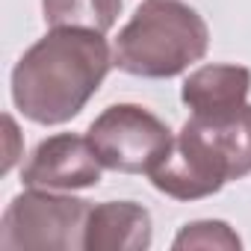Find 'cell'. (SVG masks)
<instances>
[{
    "label": "cell",
    "instance_id": "1",
    "mask_svg": "<svg viewBox=\"0 0 251 251\" xmlns=\"http://www.w3.org/2000/svg\"><path fill=\"white\" fill-rule=\"evenodd\" d=\"M103 33L53 27L12 71V100L36 124H65L83 112L112 68Z\"/></svg>",
    "mask_w": 251,
    "mask_h": 251
},
{
    "label": "cell",
    "instance_id": "2",
    "mask_svg": "<svg viewBox=\"0 0 251 251\" xmlns=\"http://www.w3.org/2000/svg\"><path fill=\"white\" fill-rule=\"evenodd\" d=\"M245 175H251V103L222 115H192L148 177L163 195L195 201Z\"/></svg>",
    "mask_w": 251,
    "mask_h": 251
},
{
    "label": "cell",
    "instance_id": "3",
    "mask_svg": "<svg viewBox=\"0 0 251 251\" xmlns=\"http://www.w3.org/2000/svg\"><path fill=\"white\" fill-rule=\"evenodd\" d=\"M210 45L207 21L183 0H145L121 27L112 62L133 77L169 80L204 59Z\"/></svg>",
    "mask_w": 251,
    "mask_h": 251
},
{
    "label": "cell",
    "instance_id": "4",
    "mask_svg": "<svg viewBox=\"0 0 251 251\" xmlns=\"http://www.w3.org/2000/svg\"><path fill=\"white\" fill-rule=\"evenodd\" d=\"M92 204L53 189H27L0 219V251H74L83 248Z\"/></svg>",
    "mask_w": 251,
    "mask_h": 251
},
{
    "label": "cell",
    "instance_id": "5",
    "mask_svg": "<svg viewBox=\"0 0 251 251\" xmlns=\"http://www.w3.org/2000/svg\"><path fill=\"white\" fill-rule=\"evenodd\" d=\"M86 136L103 169L121 175H151L175 145L169 124L136 103L106 106L89 124Z\"/></svg>",
    "mask_w": 251,
    "mask_h": 251
},
{
    "label": "cell",
    "instance_id": "6",
    "mask_svg": "<svg viewBox=\"0 0 251 251\" xmlns=\"http://www.w3.org/2000/svg\"><path fill=\"white\" fill-rule=\"evenodd\" d=\"M103 172V163L98 160L89 136L74 133H56L36 145L30 154L21 180L33 189H89L98 186Z\"/></svg>",
    "mask_w": 251,
    "mask_h": 251
},
{
    "label": "cell",
    "instance_id": "7",
    "mask_svg": "<svg viewBox=\"0 0 251 251\" xmlns=\"http://www.w3.org/2000/svg\"><path fill=\"white\" fill-rule=\"evenodd\" d=\"M151 213L136 201H106L92 207L83 248L89 251H145L151 245Z\"/></svg>",
    "mask_w": 251,
    "mask_h": 251
},
{
    "label": "cell",
    "instance_id": "8",
    "mask_svg": "<svg viewBox=\"0 0 251 251\" xmlns=\"http://www.w3.org/2000/svg\"><path fill=\"white\" fill-rule=\"evenodd\" d=\"M251 92V71L245 65H204L183 80L180 98L192 115H222L239 109Z\"/></svg>",
    "mask_w": 251,
    "mask_h": 251
},
{
    "label": "cell",
    "instance_id": "9",
    "mask_svg": "<svg viewBox=\"0 0 251 251\" xmlns=\"http://www.w3.org/2000/svg\"><path fill=\"white\" fill-rule=\"evenodd\" d=\"M124 0H42V12L50 27H77L106 33L121 15Z\"/></svg>",
    "mask_w": 251,
    "mask_h": 251
},
{
    "label": "cell",
    "instance_id": "10",
    "mask_svg": "<svg viewBox=\"0 0 251 251\" xmlns=\"http://www.w3.org/2000/svg\"><path fill=\"white\" fill-rule=\"evenodd\" d=\"M175 251H189V248H216V251H236L242 248V239L236 236V230L227 222L219 219H201V222H189L180 227V233L172 242Z\"/></svg>",
    "mask_w": 251,
    "mask_h": 251
},
{
    "label": "cell",
    "instance_id": "11",
    "mask_svg": "<svg viewBox=\"0 0 251 251\" xmlns=\"http://www.w3.org/2000/svg\"><path fill=\"white\" fill-rule=\"evenodd\" d=\"M3 124H6V139H9V151H6V160H3V175L15 166V160H18V148H15V142H18V127H15V121L6 115L3 118Z\"/></svg>",
    "mask_w": 251,
    "mask_h": 251
}]
</instances>
